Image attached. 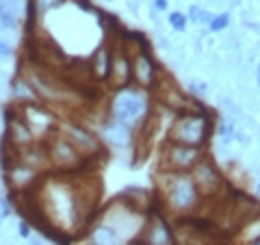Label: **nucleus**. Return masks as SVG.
<instances>
[{
  "label": "nucleus",
  "instance_id": "20",
  "mask_svg": "<svg viewBox=\"0 0 260 245\" xmlns=\"http://www.w3.org/2000/svg\"><path fill=\"white\" fill-rule=\"evenodd\" d=\"M230 24V13H219V16H215L213 18V22L208 24V28H211L213 33H219V31H223Z\"/></svg>",
  "mask_w": 260,
  "mask_h": 245
},
{
  "label": "nucleus",
  "instance_id": "7",
  "mask_svg": "<svg viewBox=\"0 0 260 245\" xmlns=\"http://www.w3.org/2000/svg\"><path fill=\"white\" fill-rule=\"evenodd\" d=\"M191 178L195 187H198L202 200H217L223 191L228 189V180L221 174V169L215 165L211 156H204L202 161L191 169Z\"/></svg>",
  "mask_w": 260,
  "mask_h": 245
},
{
  "label": "nucleus",
  "instance_id": "13",
  "mask_svg": "<svg viewBox=\"0 0 260 245\" xmlns=\"http://www.w3.org/2000/svg\"><path fill=\"white\" fill-rule=\"evenodd\" d=\"M108 85L113 91L124 89L133 85V70H130V56L121 50L119 46L113 48V56H111V74H108Z\"/></svg>",
  "mask_w": 260,
  "mask_h": 245
},
{
  "label": "nucleus",
  "instance_id": "18",
  "mask_svg": "<svg viewBox=\"0 0 260 245\" xmlns=\"http://www.w3.org/2000/svg\"><path fill=\"white\" fill-rule=\"evenodd\" d=\"M31 3L35 7V11H37V16H46V13H50L52 9H59L68 0H31Z\"/></svg>",
  "mask_w": 260,
  "mask_h": 245
},
{
  "label": "nucleus",
  "instance_id": "15",
  "mask_svg": "<svg viewBox=\"0 0 260 245\" xmlns=\"http://www.w3.org/2000/svg\"><path fill=\"white\" fill-rule=\"evenodd\" d=\"M100 141L104 146H111L115 150H126L130 143H133V131H128L126 126L117 124L113 119H104L102 128H100Z\"/></svg>",
  "mask_w": 260,
  "mask_h": 245
},
{
  "label": "nucleus",
  "instance_id": "30",
  "mask_svg": "<svg viewBox=\"0 0 260 245\" xmlns=\"http://www.w3.org/2000/svg\"><path fill=\"white\" fill-rule=\"evenodd\" d=\"M251 245H260V239H258V241H254V243H251Z\"/></svg>",
  "mask_w": 260,
  "mask_h": 245
},
{
  "label": "nucleus",
  "instance_id": "26",
  "mask_svg": "<svg viewBox=\"0 0 260 245\" xmlns=\"http://www.w3.org/2000/svg\"><path fill=\"white\" fill-rule=\"evenodd\" d=\"M169 7V0H154V9L156 11H165Z\"/></svg>",
  "mask_w": 260,
  "mask_h": 245
},
{
  "label": "nucleus",
  "instance_id": "17",
  "mask_svg": "<svg viewBox=\"0 0 260 245\" xmlns=\"http://www.w3.org/2000/svg\"><path fill=\"white\" fill-rule=\"evenodd\" d=\"M13 98H16V104H35L39 102L37 93L31 87V83L26 81L24 76H20L16 83H13Z\"/></svg>",
  "mask_w": 260,
  "mask_h": 245
},
{
  "label": "nucleus",
  "instance_id": "1",
  "mask_svg": "<svg viewBox=\"0 0 260 245\" xmlns=\"http://www.w3.org/2000/svg\"><path fill=\"white\" fill-rule=\"evenodd\" d=\"M158 193L156 204L161 206L165 215L173 217H189L204 204L198 187H195L191 174H173V171H161L156 178Z\"/></svg>",
  "mask_w": 260,
  "mask_h": 245
},
{
  "label": "nucleus",
  "instance_id": "12",
  "mask_svg": "<svg viewBox=\"0 0 260 245\" xmlns=\"http://www.w3.org/2000/svg\"><path fill=\"white\" fill-rule=\"evenodd\" d=\"M130 70H133V85L143 91H152L161 78V68H158L150 50L130 56Z\"/></svg>",
  "mask_w": 260,
  "mask_h": 245
},
{
  "label": "nucleus",
  "instance_id": "8",
  "mask_svg": "<svg viewBox=\"0 0 260 245\" xmlns=\"http://www.w3.org/2000/svg\"><path fill=\"white\" fill-rule=\"evenodd\" d=\"M59 131L68 137L70 143L87 161H96V158L104 156V143L91 128H87L81 121H59Z\"/></svg>",
  "mask_w": 260,
  "mask_h": 245
},
{
  "label": "nucleus",
  "instance_id": "28",
  "mask_svg": "<svg viewBox=\"0 0 260 245\" xmlns=\"http://www.w3.org/2000/svg\"><path fill=\"white\" fill-rule=\"evenodd\" d=\"M256 83H258V87H260V63H258V68H256Z\"/></svg>",
  "mask_w": 260,
  "mask_h": 245
},
{
  "label": "nucleus",
  "instance_id": "9",
  "mask_svg": "<svg viewBox=\"0 0 260 245\" xmlns=\"http://www.w3.org/2000/svg\"><path fill=\"white\" fill-rule=\"evenodd\" d=\"M20 117L24 119V124L31 128V133L37 143H43L52 133H56L59 128V119L52 113V109H48L46 104L35 102V104H18Z\"/></svg>",
  "mask_w": 260,
  "mask_h": 245
},
{
  "label": "nucleus",
  "instance_id": "3",
  "mask_svg": "<svg viewBox=\"0 0 260 245\" xmlns=\"http://www.w3.org/2000/svg\"><path fill=\"white\" fill-rule=\"evenodd\" d=\"M150 111H152V100L148 96V91L137 89L135 85L113 91L106 106L108 119L126 126L128 131H137V128L146 124V119L150 117Z\"/></svg>",
  "mask_w": 260,
  "mask_h": 245
},
{
  "label": "nucleus",
  "instance_id": "31",
  "mask_svg": "<svg viewBox=\"0 0 260 245\" xmlns=\"http://www.w3.org/2000/svg\"><path fill=\"white\" fill-rule=\"evenodd\" d=\"M256 191H258V196H260V185H258V189H256Z\"/></svg>",
  "mask_w": 260,
  "mask_h": 245
},
{
  "label": "nucleus",
  "instance_id": "14",
  "mask_svg": "<svg viewBox=\"0 0 260 245\" xmlns=\"http://www.w3.org/2000/svg\"><path fill=\"white\" fill-rule=\"evenodd\" d=\"M111 56H113V48L108 44H102L93 50V54L87 59L91 83H106L108 81V74H111Z\"/></svg>",
  "mask_w": 260,
  "mask_h": 245
},
{
  "label": "nucleus",
  "instance_id": "23",
  "mask_svg": "<svg viewBox=\"0 0 260 245\" xmlns=\"http://www.w3.org/2000/svg\"><path fill=\"white\" fill-rule=\"evenodd\" d=\"M20 236L22 239H28V236H31V223L28 221H20Z\"/></svg>",
  "mask_w": 260,
  "mask_h": 245
},
{
  "label": "nucleus",
  "instance_id": "22",
  "mask_svg": "<svg viewBox=\"0 0 260 245\" xmlns=\"http://www.w3.org/2000/svg\"><path fill=\"white\" fill-rule=\"evenodd\" d=\"M213 13L211 11H204V9H200V16H198V24H211L213 22Z\"/></svg>",
  "mask_w": 260,
  "mask_h": 245
},
{
  "label": "nucleus",
  "instance_id": "19",
  "mask_svg": "<svg viewBox=\"0 0 260 245\" xmlns=\"http://www.w3.org/2000/svg\"><path fill=\"white\" fill-rule=\"evenodd\" d=\"M186 22H189V20H186L184 13H180V11H171L169 13V26L173 28V31H184Z\"/></svg>",
  "mask_w": 260,
  "mask_h": 245
},
{
  "label": "nucleus",
  "instance_id": "25",
  "mask_svg": "<svg viewBox=\"0 0 260 245\" xmlns=\"http://www.w3.org/2000/svg\"><path fill=\"white\" fill-rule=\"evenodd\" d=\"M198 16H200V7L193 5L189 9V16H186V20H191V22H198Z\"/></svg>",
  "mask_w": 260,
  "mask_h": 245
},
{
  "label": "nucleus",
  "instance_id": "10",
  "mask_svg": "<svg viewBox=\"0 0 260 245\" xmlns=\"http://www.w3.org/2000/svg\"><path fill=\"white\" fill-rule=\"evenodd\" d=\"M139 239L146 245H178L176 232L169 226L167 215L161 211V206L154 204L148 213L146 226H143V232Z\"/></svg>",
  "mask_w": 260,
  "mask_h": 245
},
{
  "label": "nucleus",
  "instance_id": "16",
  "mask_svg": "<svg viewBox=\"0 0 260 245\" xmlns=\"http://www.w3.org/2000/svg\"><path fill=\"white\" fill-rule=\"evenodd\" d=\"M260 239V211L254 213L249 219H245L232 232V243L234 245H251Z\"/></svg>",
  "mask_w": 260,
  "mask_h": 245
},
{
  "label": "nucleus",
  "instance_id": "21",
  "mask_svg": "<svg viewBox=\"0 0 260 245\" xmlns=\"http://www.w3.org/2000/svg\"><path fill=\"white\" fill-rule=\"evenodd\" d=\"M13 26H16V16L9 9H5L3 16H0V28H13Z\"/></svg>",
  "mask_w": 260,
  "mask_h": 245
},
{
  "label": "nucleus",
  "instance_id": "29",
  "mask_svg": "<svg viewBox=\"0 0 260 245\" xmlns=\"http://www.w3.org/2000/svg\"><path fill=\"white\" fill-rule=\"evenodd\" d=\"M128 245H146V243H143V241H141V239H135V241H130V243H128Z\"/></svg>",
  "mask_w": 260,
  "mask_h": 245
},
{
  "label": "nucleus",
  "instance_id": "11",
  "mask_svg": "<svg viewBox=\"0 0 260 245\" xmlns=\"http://www.w3.org/2000/svg\"><path fill=\"white\" fill-rule=\"evenodd\" d=\"M9 165H5V174H7V187L11 189L13 196H24V193L33 191L35 187L39 185V180L46 174H39L33 167H28L22 161H18L13 152H9Z\"/></svg>",
  "mask_w": 260,
  "mask_h": 245
},
{
  "label": "nucleus",
  "instance_id": "2",
  "mask_svg": "<svg viewBox=\"0 0 260 245\" xmlns=\"http://www.w3.org/2000/svg\"><path fill=\"white\" fill-rule=\"evenodd\" d=\"M213 133H215V117L204 106V109H191V111L178 113L176 117H173L169 133L165 139L180 143V146L206 150Z\"/></svg>",
  "mask_w": 260,
  "mask_h": 245
},
{
  "label": "nucleus",
  "instance_id": "6",
  "mask_svg": "<svg viewBox=\"0 0 260 245\" xmlns=\"http://www.w3.org/2000/svg\"><path fill=\"white\" fill-rule=\"evenodd\" d=\"M206 156V150L191 148V146H180L165 139L163 152H161V169L173 171V174H191V169Z\"/></svg>",
  "mask_w": 260,
  "mask_h": 245
},
{
  "label": "nucleus",
  "instance_id": "24",
  "mask_svg": "<svg viewBox=\"0 0 260 245\" xmlns=\"http://www.w3.org/2000/svg\"><path fill=\"white\" fill-rule=\"evenodd\" d=\"M191 93H193V96H204V93H206V85L204 83H193L191 85Z\"/></svg>",
  "mask_w": 260,
  "mask_h": 245
},
{
  "label": "nucleus",
  "instance_id": "27",
  "mask_svg": "<svg viewBox=\"0 0 260 245\" xmlns=\"http://www.w3.org/2000/svg\"><path fill=\"white\" fill-rule=\"evenodd\" d=\"M9 54H11V48L7 46V44H3V41H0V56H5V59H7Z\"/></svg>",
  "mask_w": 260,
  "mask_h": 245
},
{
  "label": "nucleus",
  "instance_id": "5",
  "mask_svg": "<svg viewBox=\"0 0 260 245\" xmlns=\"http://www.w3.org/2000/svg\"><path fill=\"white\" fill-rule=\"evenodd\" d=\"M43 148H46V154L50 161V171H54V174H78V171L89 169L93 163V161H87V158L72 146L70 139L59 128H56V133H52L43 141Z\"/></svg>",
  "mask_w": 260,
  "mask_h": 245
},
{
  "label": "nucleus",
  "instance_id": "4",
  "mask_svg": "<svg viewBox=\"0 0 260 245\" xmlns=\"http://www.w3.org/2000/svg\"><path fill=\"white\" fill-rule=\"evenodd\" d=\"M93 219H98V221L106 223L108 228H113L119 239L128 245L130 241H135L141 236L143 226H146V219H148V213L137 211V208L130 206L124 198L117 196L113 202H108V206H104L102 211H98Z\"/></svg>",
  "mask_w": 260,
  "mask_h": 245
}]
</instances>
